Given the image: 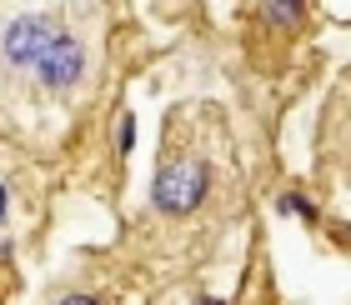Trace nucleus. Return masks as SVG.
<instances>
[{
  "label": "nucleus",
  "mask_w": 351,
  "mask_h": 305,
  "mask_svg": "<svg viewBox=\"0 0 351 305\" xmlns=\"http://www.w3.org/2000/svg\"><path fill=\"white\" fill-rule=\"evenodd\" d=\"M206 181H211V170H206L201 155L171 150V155L161 160V170H156L151 205H156L161 215H191V211L206 200Z\"/></svg>",
  "instance_id": "f257e3e1"
},
{
  "label": "nucleus",
  "mask_w": 351,
  "mask_h": 305,
  "mask_svg": "<svg viewBox=\"0 0 351 305\" xmlns=\"http://www.w3.org/2000/svg\"><path fill=\"white\" fill-rule=\"evenodd\" d=\"M261 15H266V21H281V25H296L306 10H301V0H266Z\"/></svg>",
  "instance_id": "f03ea898"
},
{
  "label": "nucleus",
  "mask_w": 351,
  "mask_h": 305,
  "mask_svg": "<svg viewBox=\"0 0 351 305\" xmlns=\"http://www.w3.org/2000/svg\"><path fill=\"white\" fill-rule=\"evenodd\" d=\"M10 211H15V196H10V181L0 175V230L10 226Z\"/></svg>",
  "instance_id": "7ed1b4c3"
},
{
  "label": "nucleus",
  "mask_w": 351,
  "mask_h": 305,
  "mask_svg": "<svg viewBox=\"0 0 351 305\" xmlns=\"http://www.w3.org/2000/svg\"><path fill=\"white\" fill-rule=\"evenodd\" d=\"M276 205H281V211H291V215H301V220H311V205L301 200V196H281Z\"/></svg>",
  "instance_id": "20e7f679"
},
{
  "label": "nucleus",
  "mask_w": 351,
  "mask_h": 305,
  "mask_svg": "<svg viewBox=\"0 0 351 305\" xmlns=\"http://www.w3.org/2000/svg\"><path fill=\"white\" fill-rule=\"evenodd\" d=\"M60 305H95L90 295H71V300H60Z\"/></svg>",
  "instance_id": "39448f33"
}]
</instances>
